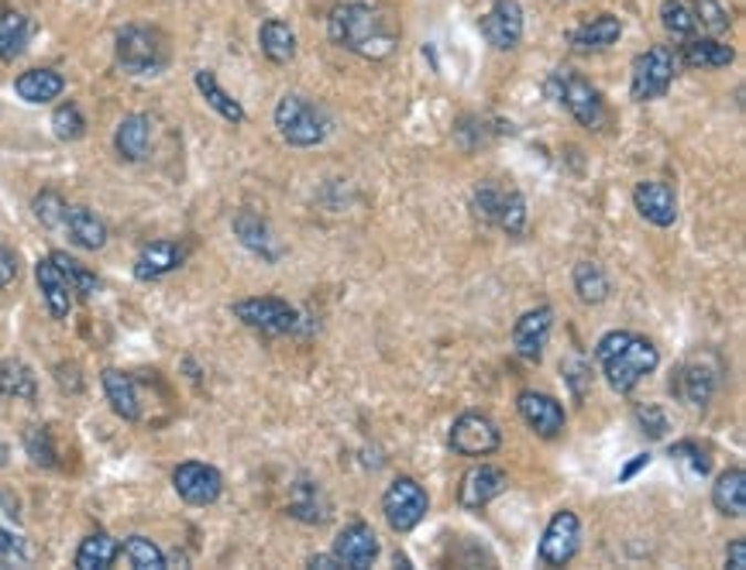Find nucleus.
Wrapping results in <instances>:
<instances>
[{
  "instance_id": "1",
  "label": "nucleus",
  "mask_w": 746,
  "mask_h": 570,
  "mask_svg": "<svg viewBox=\"0 0 746 570\" xmlns=\"http://www.w3.org/2000/svg\"><path fill=\"white\" fill-rule=\"evenodd\" d=\"M327 35L337 49L355 52L361 59H389L399 45V24L379 4L348 0V4H337L330 11Z\"/></svg>"
},
{
  "instance_id": "2",
  "label": "nucleus",
  "mask_w": 746,
  "mask_h": 570,
  "mask_svg": "<svg viewBox=\"0 0 746 570\" xmlns=\"http://www.w3.org/2000/svg\"><path fill=\"white\" fill-rule=\"evenodd\" d=\"M596 358L606 371V382L612 392H633L650 371H658L661 355L647 337L612 330L596 344Z\"/></svg>"
},
{
  "instance_id": "3",
  "label": "nucleus",
  "mask_w": 746,
  "mask_h": 570,
  "mask_svg": "<svg viewBox=\"0 0 746 570\" xmlns=\"http://www.w3.org/2000/svg\"><path fill=\"white\" fill-rule=\"evenodd\" d=\"M114 59H117V70L128 76H159L172 62V49L159 28L128 24L120 28L114 39Z\"/></svg>"
},
{
  "instance_id": "4",
  "label": "nucleus",
  "mask_w": 746,
  "mask_h": 570,
  "mask_svg": "<svg viewBox=\"0 0 746 570\" xmlns=\"http://www.w3.org/2000/svg\"><path fill=\"white\" fill-rule=\"evenodd\" d=\"M275 128L283 135L286 145L293 148H314L330 135V117L324 107L309 104L306 97H296V93H286L275 107Z\"/></svg>"
},
{
  "instance_id": "5",
  "label": "nucleus",
  "mask_w": 746,
  "mask_h": 570,
  "mask_svg": "<svg viewBox=\"0 0 746 570\" xmlns=\"http://www.w3.org/2000/svg\"><path fill=\"white\" fill-rule=\"evenodd\" d=\"M547 93H550V101H557L581 124V128L596 131V128H602V124H606V104L599 97V89L588 83L585 76H578L571 70H557L547 80Z\"/></svg>"
},
{
  "instance_id": "6",
  "label": "nucleus",
  "mask_w": 746,
  "mask_h": 570,
  "mask_svg": "<svg viewBox=\"0 0 746 570\" xmlns=\"http://www.w3.org/2000/svg\"><path fill=\"white\" fill-rule=\"evenodd\" d=\"M674 73H677V55L668 45H654V49L640 52L630 70V97L637 104L664 97L674 83Z\"/></svg>"
},
{
  "instance_id": "7",
  "label": "nucleus",
  "mask_w": 746,
  "mask_h": 570,
  "mask_svg": "<svg viewBox=\"0 0 746 570\" xmlns=\"http://www.w3.org/2000/svg\"><path fill=\"white\" fill-rule=\"evenodd\" d=\"M475 213L485 220V224H495L500 231H506L509 238L523 234V228H526V200L516 193V189L495 186V182H482L475 189Z\"/></svg>"
},
{
  "instance_id": "8",
  "label": "nucleus",
  "mask_w": 746,
  "mask_h": 570,
  "mask_svg": "<svg viewBox=\"0 0 746 570\" xmlns=\"http://www.w3.org/2000/svg\"><path fill=\"white\" fill-rule=\"evenodd\" d=\"M234 316L252 330H262V334H293L300 327V313L286 303V299H275V296H252V299H241L231 306Z\"/></svg>"
},
{
  "instance_id": "9",
  "label": "nucleus",
  "mask_w": 746,
  "mask_h": 570,
  "mask_svg": "<svg viewBox=\"0 0 746 570\" xmlns=\"http://www.w3.org/2000/svg\"><path fill=\"white\" fill-rule=\"evenodd\" d=\"M430 509V498L427 492L413 482V478H396L386 495H382V513H386V522L396 529V532H410L423 522Z\"/></svg>"
},
{
  "instance_id": "10",
  "label": "nucleus",
  "mask_w": 746,
  "mask_h": 570,
  "mask_svg": "<svg viewBox=\"0 0 746 570\" xmlns=\"http://www.w3.org/2000/svg\"><path fill=\"white\" fill-rule=\"evenodd\" d=\"M172 488L186 505H213L224 492V478L221 471L210 464L186 461L172 471Z\"/></svg>"
},
{
  "instance_id": "11",
  "label": "nucleus",
  "mask_w": 746,
  "mask_h": 570,
  "mask_svg": "<svg viewBox=\"0 0 746 570\" xmlns=\"http://www.w3.org/2000/svg\"><path fill=\"white\" fill-rule=\"evenodd\" d=\"M500 443H503L500 426L482 413H464L451 426V447L461 457H488L500 451Z\"/></svg>"
},
{
  "instance_id": "12",
  "label": "nucleus",
  "mask_w": 746,
  "mask_h": 570,
  "mask_svg": "<svg viewBox=\"0 0 746 570\" xmlns=\"http://www.w3.org/2000/svg\"><path fill=\"white\" fill-rule=\"evenodd\" d=\"M581 547V522L575 513L561 509L544 529V540H540V563L547 567H565L575 560Z\"/></svg>"
},
{
  "instance_id": "13",
  "label": "nucleus",
  "mask_w": 746,
  "mask_h": 570,
  "mask_svg": "<svg viewBox=\"0 0 746 570\" xmlns=\"http://www.w3.org/2000/svg\"><path fill=\"white\" fill-rule=\"evenodd\" d=\"M506 488H509L506 471L492 467V464H479V467L461 474L458 505H461V509H469V513H479V509H485L492 498H500Z\"/></svg>"
},
{
  "instance_id": "14",
  "label": "nucleus",
  "mask_w": 746,
  "mask_h": 570,
  "mask_svg": "<svg viewBox=\"0 0 746 570\" xmlns=\"http://www.w3.org/2000/svg\"><path fill=\"white\" fill-rule=\"evenodd\" d=\"M330 553L337 557L340 567L365 570V567L376 563V557H379V536L368 522H351V526H345L337 532Z\"/></svg>"
},
{
  "instance_id": "15",
  "label": "nucleus",
  "mask_w": 746,
  "mask_h": 570,
  "mask_svg": "<svg viewBox=\"0 0 746 570\" xmlns=\"http://www.w3.org/2000/svg\"><path fill=\"white\" fill-rule=\"evenodd\" d=\"M550 330H554V309L550 306H537L530 313H523L513 327V351L523 361H540L544 347L550 340Z\"/></svg>"
},
{
  "instance_id": "16",
  "label": "nucleus",
  "mask_w": 746,
  "mask_h": 570,
  "mask_svg": "<svg viewBox=\"0 0 746 570\" xmlns=\"http://www.w3.org/2000/svg\"><path fill=\"white\" fill-rule=\"evenodd\" d=\"M482 35L492 49L509 52L523 39V8L516 0H495L492 11L482 18Z\"/></svg>"
},
{
  "instance_id": "17",
  "label": "nucleus",
  "mask_w": 746,
  "mask_h": 570,
  "mask_svg": "<svg viewBox=\"0 0 746 570\" xmlns=\"http://www.w3.org/2000/svg\"><path fill=\"white\" fill-rule=\"evenodd\" d=\"M633 207L637 213L654 228H671L677 220V197L674 189L661 179H647L633 189Z\"/></svg>"
},
{
  "instance_id": "18",
  "label": "nucleus",
  "mask_w": 746,
  "mask_h": 570,
  "mask_svg": "<svg viewBox=\"0 0 746 570\" xmlns=\"http://www.w3.org/2000/svg\"><path fill=\"white\" fill-rule=\"evenodd\" d=\"M516 409H519L523 423L530 426L534 433L547 436V440L565 430V405L557 402L554 395H544V392L526 389V392H519Z\"/></svg>"
},
{
  "instance_id": "19",
  "label": "nucleus",
  "mask_w": 746,
  "mask_h": 570,
  "mask_svg": "<svg viewBox=\"0 0 746 570\" xmlns=\"http://www.w3.org/2000/svg\"><path fill=\"white\" fill-rule=\"evenodd\" d=\"M716 378L719 374L712 371L705 361H689V365H681L677 374L671 378V392L689 405H705L712 399V392H716Z\"/></svg>"
},
{
  "instance_id": "20",
  "label": "nucleus",
  "mask_w": 746,
  "mask_h": 570,
  "mask_svg": "<svg viewBox=\"0 0 746 570\" xmlns=\"http://www.w3.org/2000/svg\"><path fill=\"white\" fill-rule=\"evenodd\" d=\"M186 262V244L179 241H151L141 247V255L135 262V278L141 282H155L169 272H176Z\"/></svg>"
},
{
  "instance_id": "21",
  "label": "nucleus",
  "mask_w": 746,
  "mask_h": 570,
  "mask_svg": "<svg viewBox=\"0 0 746 570\" xmlns=\"http://www.w3.org/2000/svg\"><path fill=\"white\" fill-rule=\"evenodd\" d=\"M35 278H39V289H42V299L52 313V320H66L73 309V289H70L66 275L59 272V265L52 258H42L35 265Z\"/></svg>"
},
{
  "instance_id": "22",
  "label": "nucleus",
  "mask_w": 746,
  "mask_h": 570,
  "mask_svg": "<svg viewBox=\"0 0 746 570\" xmlns=\"http://www.w3.org/2000/svg\"><path fill=\"white\" fill-rule=\"evenodd\" d=\"M619 35H623V21H619L616 14H599L592 21H585L571 31V49L575 52H606L619 42Z\"/></svg>"
},
{
  "instance_id": "23",
  "label": "nucleus",
  "mask_w": 746,
  "mask_h": 570,
  "mask_svg": "<svg viewBox=\"0 0 746 570\" xmlns=\"http://www.w3.org/2000/svg\"><path fill=\"white\" fill-rule=\"evenodd\" d=\"M101 382H104V395H107V402H111L114 413H117L120 420H128V423H138V420H141V402H138L135 378H132V374H124V371H117V368H107V371L101 374Z\"/></svg>"
},
{
  "instance_id": "24",
  "label": "nucleus",
  "mask_w": 746,
  "mask_h": 570,
  "mask_svg": "<svg viewBox=\"0 0 746 570\" xmlns=\"http://www.w3.org/2000/svg\"><path fill=\"white\" fill-rule=\"evenodd\" d=\"M114 148L124 162H145L151 151V120L145 114H128L114 135Z\"/></svg>"
},
{
  "instance_id": "25",
  "label": "nucleus",
  "mask_w": 746,
  "mask_h": 570,
  "mask_svg": "<svg viewBox=\"0 0 746 570\" xmlns=\"http://www.w3.org/2000/svg\"><path fill=\"white\" fill-rule=\"evenodd\" d=\"M62 231L70 234V241L83 251H101L107 244V228L104 220L86 210V207H70L66 210V220H62Z\"/></svg>"
},
{
  "instance_id": "26",
  "label": "nucleus",
  "mask_w": 746,
  "mask_h": 570,
  "mask_svg": "<svg viewBox=\"0 0 746 570\" xmlns=\"http://www.w3.org/2000/svg\"><path fill=\"white\" fill-rule=\"evenodd\" d=\"M62 89H66V80L55 70H28L14 80V93L24 104H52L62 97Z\"/></svg>"
},
{
  "instance_id": "27",
  "label": "nucleus",
  "mask_w": 746,
  "mask_h": 570,
  "mask_svg": "<svg viewBox=\"0 0 746 570\" xmlns=\"http://www.w3.org/2000/svg\"><path fill=\"white\" fill-rule=\"evenodd\" d=\"M712 505L729 519H743V513H746V471L743 467H729L719 474V482L712 485Z\"/></svg>"
},
{
  "instance_id": "28",
  "label": "nucleus",
  "mask_w": 746,
  "mask_h": 570,
  "mask_svg": "<svg viewBox=\"0 0 746 570\" xmlns=\"http://www.w3.org/2000/svg\"><path fill=\"white\" fill-rule=\"evenodd\" d=\"M736 52L716 39H685V45H681V62L692 70H726L733 66Z\"/></svg>"
},
{
  "instance_id": "29",
  "label": "nucleus",
  "mask_w": 746,
  "mask_h": 570,
  "mask_svg": "<svg viewBox=\"0 0 746 570\" xmlns=\"http://www.w3.org/2000/svg\"><path fill=\"white\" fill-rule=\"evenodd\" d=\"M290 516L300 519V522H309V526H324L334 516V509H330V498L324 495L321 485L300 482L296 492H293V502H290Z\"/></svg>"
},
{
  "instance_id": "30",
  "label": "nucleus",
  "mask_w": 746,
  "mask_h": 570,
  "mask_svg": "<svg viewBox=\"0 0 746 570\" xmlns=\"http://www.w3.org/2000/svg\"><path fill=\"white\" fill-rule=\"evenodd\" d=\"M39 395V378L24 361L18 358H0V399H21L35 402Z\"/></svg>"
},
{
  "instance_id": "31",
  "label": "nucleus",
  "mask_w": 746,
  "mask_h": 570,
  "mask_svg": "<svg viewBox=\"0 0 746 570\" xmlns=\"http://www.w3.org/2000/svg\"><path fill=\"white\" fill-rule=\"evenodd\" d=\"M259 49H262V55L269 62L283 66V62H290L296 55V35H293V28L286 21H279V18H269L259 28Z\"/></svg>"
},
{
  "instance_id": "32",
  "label": "nucleus",
  "mask_w": 746,
  "mask_h": 570,
  "mask_svg": "<svg viewBox=\"0 0 746 570\" xmlns=\"http://www.w3.org/2000/svg\"><path fill=\"white\" fill-rule=\"evenodd\" d=\"M234 234H238V241L248 247V251H255V255H262L265 262H275V244H272V234H269V224L259 217V213H252V210H241L238 217H234Z\"/></svg>"
},
{
  "instance_id": "33",
  "label": "nucleus",
  "mask_w": 746,
  "mask_h": 570,
  "mask_svg": "<svg viewBox=\"0 0 746 570\" xmlns=\"http://www.w3.org/2000/svg\"><path fill=\"white\" fill-rule=\"evenodd\" d=\"M193 83L200 89V97L210 104V110H217L228 124H244V107L231 97V93L221 83H217V76L210 70H197L193 73Z\"/></svg>"
},
{
  "instance_id": "34",
  "label": "nucleus",
  "mask_w": 746,
  "mask_h": 570,
  "mask_svg": "<svg viewBox=\"0 0 746 570\" xmlns=\"http://www.w3.org/2000/svg\"><path fill=\"white\" fill-rule=\"evenodd\" d=\"M31 42V21L21 11H0V62H14Z\"/></svg>"
},
{
  "instance_id": "35",
  "label": "nucleus",
  "mask_w": 746,
  "mask_h": 570,
  "mask_svg": "<svg viewBox=\"0 0 746 570\" xmlns=\"http://www.w3.org/2000/svg\"><path fill=\"white\" fill-rule=\"evenodd\" d=\"M117 557H120V543L114 540V536L93 532V536H86V540L80 543V550H76V567L80 570H104Z\"/></svg>"
},
{
  "instance_id": "36",
  "label": "nucleus",
  "mask_w": 746,
  "mask_h": 570,
  "mask_svg": "<svg viewBox=\"0 0 746 570\" xmlns=\"http://www.w3.org/2000/svg\"><path fill=\"white\" fill-rule=\"evenodd\" d=\"M49 258L59 265V272H62V275H66L73 296H80V299H93V296L101 293V278H97V272H90L83 262H76L73 255H66V251H52Z\"/></svg>"
},
{
  "instance_id": "37",
  "label": "nucleus",
  "mask_w": 746,
  "mask_h": 570,
  "mask_svg": "<svg viewBox=\"0 0 746 570\" xmlns=\"http://www.w3.org/2000/svg\"><path fill=\"white\" fill-rule=\"evenodd\" d=\"M609 289L612 285H609V275L602 272V265H596V262L575 265V293H578L581 303L596 306V303L609 299Z\"/></svg>"
},
{
  "instance_id": "38",
  "label": "nucleus",
  "mask_w": 746,
  "mask_h": 570,
  "mask_svg": "<svg viewBox=\"0 0 746 570\" xmlns=\"http://www.w3.org/2000/svg\"><path fill=\"white\" fill-rule=\"evenodd\" d=\"M661 24L668 28V35L674 39H695L698 31V21H695V11L685 4V0H664L661 4Z\"/></svg>"
},
{
  "instance_id": "39",
  "label": "nucleus",
  "mask_w": 746,
  "mask_h": 570,
  "mask_svg": "<svg viewBox=\"0 0 746 570\" xmlns=\"http://www.w3.org/2000/svg\"><path fill=\"white\" fill-rule=\"evenodd\" d=\"M120 553L128 557V563L138 567V570H162L166 567V553L155 547L148 536H128L124 547H120Z\"/></svg>"
},
{
  "instance_id": "40",
  "label": "nucleus",
  "mask_w": 746,
  "mask_h": 570,
  "mask_svg": "<svg viewBox=\"0 0 746 570\" xmlns=\"http://www.w3.org/2000/svg\"><path fill=\"white\" fill-rule=\"evenodd\" d=\"M52 131H55L59 141H80L86 135V117L80 114L76 104H62L52 114Z\"/></svg>"
},
{
  "instance_id": "41",
  "label": "nucleus",
  "mask_w": 746,
  "mask_h": 570,
  "mask_svg": "<svg viewBox=\"0 0 746 570\" xmlns=\"http://www.w3.org/2000/svg\"><path fill=\"white\" fill-rule=\"evenodd\" d=\"M66 210H70V203L62 200L59 193H52V189H42V193L35 197V217H39V224H42L45 231H62V220H66Z\"/></svg>"
},
{
  "instance_id": "42",
  "label": "nucleus",
  "mask_w": 746,
  "mask_h": 570,
  "mask_svg": "<svg viewBox=\"0 0 746 570\" xmlns=\"http://www.w3.org/2000/svg\"><path fill=\"white\" fill-rule=\"evenodd\" d=\"M24 451L39 467H55L59 464L55 461V447H52V436H49L45 426H28L24 430Z\"/></svg>"
},
{
  "instance_id": "43",
  "label": "nucleus",
  "mask_w": 746,
  "mask_h": 570,
  "mask_svg": "<svg viewBox=\"0 0 746 570\" xmlns=\"http://www.w3.org/2000/svg\"><path fill=\"white\" fill-rule=\"evenodd\" d=\"M692 11H695L698 28H705L712 39L723 35V31H729V14H726V8L719 4V0H695Z\"/></svg>"
},
{
  "instance_id": "44",
  "label": "nucleus",
  "mask_w": 746,
  "mask_h": 570,
  "mask_svg": "<svg viewBox=\"0 0 746 570\" xmlns=\"http://www.w3.org/2000/svg\"><path fill=\"white\" fill-rule=\"evenodd\" d=\"M24 560H28V543H24V536L0 522V563H4V567H18V563H24Z\"/></svg>"
},
{
  "instance_id": "45",
  "label": "nucleus",
  "mask_w": 746,
  "mask_h": 570,
  "mask_svg": "<svg viewBox=\"0 0 746 570\" xmlns=\"http://www.w3.org/2000/svg\"><path fill=\"white\" fill-rule=\"evenodd\" d=\"M671 457H677L681 464H689L692 474H698V478H705V474L712 471V461L705 457V451L698 447V443H692V440L674 443V447H671Z\"/></svg>"
},
{
  "instance_id": "46",
  "label": "nucleus",
  "mask_w": 746,
  "mask_h": 570,
  "mask_svg": "<svg viewBox=\"0 0 746 570\" xmlns=\"http://www.w3.org/2000/svg\"><path fill=\"white\" fill-rule=\"evenodd\" d=\"M637 420H640L643 433H650V436H664V433H668V416L661 413L658 405H643V409H637Z\"/></svg>"
},
{
  "instance_id": "47",
  "label": "nucleus",
  "mask_w": 746,
  "mask_h": 570,
  "mask_svg": "<svg viewBox=\"0 0 746 570\" xmlns=\"http://www.w3.org/2000/svg\"><path fill=\"white\" fill-rule=\"evenodd\" d=\"M14 278H18V255L11 247L0 244V289H8Z\"/></svg>"
},
{
  "instance_id": "48",
  "label": "nucleus",
  "mask_w": 746,
  "mask_h": 570,
  "mask_svg": "<svg viewBox=\"0 0 746 570\" xmlns=\"http://www.w3.org/2000/svg\"><path fill=\"white\" fill-rule=\"evenodd\" d=\"M561 371L568 374V382L575 386V395H581V392H585L581 378H588V382H592V374H588V365H585V361H571V365H561Z\"/></svg>"
},
{
  "instance_id": "49",
  "label": "nucleus",
  "mask_w": 746,
  "mask_h": 570,
  "mask_svg": "<svg viewBox=\"0 0 746 570\" xmlns=\"http://www.w3.org/2000/svg\"><path fill=\"white\" fill-rule=\"evenodd\" d=\"M726 567H733V570H743V567H746V540H743V536L729 543V550H726Z\"/></svg>"
},
{
  "instance_id": "50",
  "label": "nucleus",
  "mask_w": 746,
  "mask_h": 570,
  "mask_svg": "<svg viewBox=\"0 0 746 570\" xmlns=\"http://www.w3.org/2000/svg\"><path fill=\"white\" fill-rule=\"evenodd\" d=\"M309 567L334 570V567H340V563H337V557H334V553H317V557H309Z\"/></svg>"
},
{
  "instance_id": "51",
  "label": "nucleus",
  "mask_w": 746,
  "mask_h": 570,
  "mask_svg": "<svg viewBox=\"0 0 746 570\" xmlns=\"http://www.w3.org/2000/svg\"><path fill=\"white\" fill-rule=\"evenodd\" d=\"M647 464H650V454H637V461H633V464H627V467H623V474H619V478H623V482H627V478H633V474H637L640 467H647Z\"/></svg>"
},
{
  "instance_id": "52",
  "label": "nucleus",
  "mask_w": 746,
  "mask_h": 570,
  "mask_svg": "<svg viewBox=\"0 0 746 570\" xmlns=\"http://www.w3.org/2000/svg\"><path fill=\"white\" fill-rule=\"evenodd\" d=\"M8 457H11V451L4 447V443H0V467H8Z\"/></svg>"
}]
</instances>
